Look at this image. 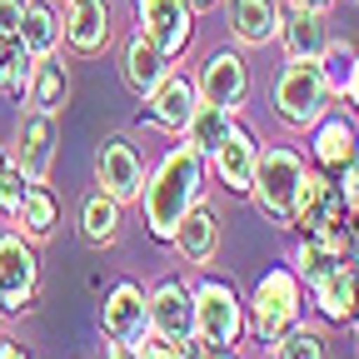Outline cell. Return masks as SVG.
Here are the masks:
<instances>
[{
  "mask_svg": "<svg viewBox=\"0 0 359 359\" xmlns=\"http://www.w3.org/2000/svg\"><path fill=\"white\" fill-rule=\"evenodd\" d=\"M25 100H30L35 110H45V115H60V110H65V100H70V70H65L60 50H55V55H40V60L30 65Z\"/></svg>",
  "mask_w": 359,
  "mask_h": 359,
  "instance_id": "22",
  "label": "cell"
},
{
  "mask_svg": "<svg viewBox=\"0 0 359 359\" xmlns=\"http://www.w3.org/2000/svg\"><path fill=\"white\" fill-rule=\"evenodd\" d=\"M205 175H210L205 155L190 150L185 140L170 145V150L160 155V165L145 175L140 200H135V205H140V215H145L150 240L170 245V235H175V224L185 219V210L200 205V195H205Z\"/></svg>",
  "mask_w": 359,
  "mask_h": 359,
  "instance_id": "1",
  "label": "cell"
},
{
  "mask_svg": "<svg viewBox=\"0 0 359 359\" xmlns=\"http://www.w3.org/2000/svg\"><path fill=\"white\" fill-rule=\"evenodd\" d=\"M0 320H6V314H0Z\"/></svg>",
  "mask_w": 359,
  "mask_h": 359,
  "instance_id": "42",
  "label": "cell"
},
{
  "mask_svg": "<svg viewBox=\"0 0 359 359\" xmlns=\"http://www.w3.org/2000/svg\"><path fill=\"white\" fill-rule=\"evenodd\" d=\"M105 359H140V354H135V344H125V339H110L105 344Z\"/></svg>",
  "mask_w": 359,
  "mask_h": 359,
  "instance_id": "37",
  "label": "cell"
},
{
  "mask_svg": "<svg viewBox=\"0 0 359 359\" xmlns=\"http://www.w3.org/2000/svg\"><path fill=\"white\" fill-rule=\"evenodd\" d=\"M230 125H235V110H224V105H210V100H200L195 110H190V120H185V145L190 150H200L205 160H210V150L230 135Z\"/></svg>",
  "mask_w": 359,
  "mask_h": 359,
  "instance_id": "27",
  "label": "cell"
},
{
  "mask_svg": "<svg viewBox=\"0 0 359 359\" xmlns=\"http://www.w3.org/2000/svg\"><path fill=\"white\" fill-rule=\"evenodd\" d=\"M170 245H175V255L185 264H210L219 255V219H215V210L210 205H190L185 219L175 224Z\"/></svg>",
  "mask_w": 359,
  "mask_h": 359,
  "instance_id": "19",
  "label": "cell"
},
{
  "mask_svg": "<svg viewBox=\"0 0 359 359\" xmlns=\"http://www.w3.org/2000/svg\"><path fill=\"white\" fill-rule=\"evenodd\" d=\"M190 6H195V11H210V6H219V0H190Z\"/></svg>",
  "mask_w": 359,
  "mask_h": 359,
  "instance_id": "40",
  "label": "cell"
},
{
  "mask_svg": "<svg viewBox=\"0 0 359 359\" xmlns=\"http://www.w3.org/2000/svg\"><path fill=\"white\" fill-rule=\"evenodd\" d=\"M0 359H30V349L20 339H0Z\"/></svg>",
  "mask_w": 359,
  "mask_h": 359,
  "instance_id": "38",
  "label": "cell"
},
{
  "mask_svg": "<svg viewBox=\"0 0 359 359\" xmlns=\"http://www.w3.org/2000/svg\"><path fill=\"white\" fill-rule=\"evenodd\" d=\"M290 6H299V11H320V15H330L339 0H290Z\"/></svg>",
  "mask_w": 359,
  "mask_h": 359,
  "instance_id": "39",
  "label": "cell"
},
{
  "mask_svg": "<svg viewBox=\"0 0 359 359\" xmlns=\"http://www.w3.org/2000/svg\"><path fill=\"white\" fill-rule=\"evenodd\" d=\"M6 165H11V160H6V150H0V170H6Z\"/></svg>",
  "mask_w": 359,
  "mask_h": 359,
  "instance_id": "41",
  "label": "cell"
},
{
  "mask_svg": "<svg viewBox=\"0 0 359 359\" xmlns=\"http://www.w3.org/2000/svg\"><path fill=\"white\" fill-rule=\"evenodd\" d=\"M95 185L110 200H120V205L140 200V190H145V160H140V150H135L125 135H110V140L95 150Z\"/></svg>",
  "mask_w": 359,
  "mask_h": 359,
  "instance_id": "8",
  "label": "cell"
},
{
  "mask_svg": "<svg viewBox=\"0 0 359 359\" xmlns=\"http://www.w3.org/2000/svg\"><path fill=\"white\" fill-rule=\"evenodd\" d=\"M55 219H60V200H55V190L45 185V180H25V195H20L15 215H11V230L25 235L30 245H40V240H50V235H55Z\"/></svg>",
  "mask_w": 359,
  "mask_h": 359,
  "instance_id": "18",
  "label": "cell"
},
{
  "mask_svg": "<svg viewBox=\"0 0 359 359\" xmlns=\"http://www.w3.org/2000/svg\"><path fill=\"white\" fill-rule=\"evenodd\" d=\"M30 65H35V55L25 50V40L15 30H0V95L6 100H25Z\"/></svg>",
  "mask_w": 359,
  "mask_h": 359,
  "instance_id": "28",
  "label": "cell"
},
{
  "mask_svg": "<svg viewBox=\"0 0 359 359\" xmlns=\"http://www.w3.org/2000/svg\"><path fill=\"white\" fill-rule=\"evenodd\" d=\"M195 105H200L195 75L170 70V75L150 90V95H145V115H140V120H150V125H160V130H185V120H190Z\"/></svg>",
  "mask_w": 359,
  "mask_h": 359,
  "instance_id": "14",
  "label": "cell"
},
{
  "mask_svg": "<svg viewBox=\"0 0 359 359\" xmlns=\"http://www.w3.org/2000/svg\"><path fill=\"white\" fill-rule=\"evenodd\" d=\"M135 25H140V35L155 40L170 60L195 45V6L190 0H135Z\"/></svg>",
  "mask_w": 359,
  "mask_h": 359,
  "instance_id": "7",
  "label": "cell"
},
{
  "mask_svg": "<svg viewBox=\"0 0 359 359\" xmlns=\"http://www.w3.org/2000/svg\"><path fill=\"white\" fill-rule=\"evenodd\" d=\"M280 45H285V60H320V50L330 45V25L320 11H299L290 6L280 20Z\"/></svg>",
  "mask_w": 359,
  "mask_h": 359,
  "instance_id": "21",
  "label": "cell"
},
{
  "mask_svg": "<svg viewBox=\"0 0 359 359\" xmlns=\"http://www.w3.org/2000/svg\"><path fill=\"white\" fill-rule=\"evenodd\" d=\"M195 90H200V100L224 105V110L240 115V105H245V95H250V65H245V55H240V50H215V55H205V65H200V75H195Z\"/></svg>",
  "mask_w": 359,
  "mask_h": 359,
  "instance_id": "10",
  "label": "cell"
},
{
  "mask_svg": "<svg viewBox=\"0 0 359 359\" xmlns=\"http://www.w3.org/2000/svg\"><path fill=\"white\" fill-rule=\"evenodd\" d=\"M339 95H344V100L354 105V115H359V55H354V65H349V80H344Z\"/></svg>",
  "mask_w": 359,
  "mask_h": 359,
  "instance_id": "35",
  "label": "cell"
},
{
  "mask_svg": "<svg viewBox=\"0 0 359 359\" xmlns=\"http://www.w3.org/2000/svg\"><path fill=\"white\" fill-rule=\"evenodd\" d=\"M60 40L75 55H105L110 50V0H65Z\"/></svg>",
  "mask_w": 359,
  "mask_h": 359,
  "instance_id": "12",
  "label": "cell"
},
{
  "mask_svg": "<svg viewBox=\"0 0 359 359\" xmlns=\"http://www.w3.org/2000/svg\"><path fill=\"white\" fill-rule=\"evenodd\" d=\"M339 259L359 275V215H349V219H344V230H339Z\"/></svg>",
  "mask_w": 359,
  "mask_h": 359,
  "instance_id": "33",
  "label": "cell"
},
{
  "mask_svg": "<svg viewBox=\"0 0 359 359\" xmlns=\"http://www.w3.org/2000/svg\"><path fill=\"white\" fill-rule=\"evenodd\" d=\"M150 325V299H145V290L135 285V280H115L110 285V294H105V304H100V330H105V339H135Z\"/></svg>",
  "mask_w": 359,
  "mask_h": 359,
  "instance_id": "15",
  "label": "cell"
},
{
  "mask_svg": "<svg viewBox=\"0 0 359 359\" xmlns=\"http://www.w3.org/2000/svg\"><path fill=\"white\" fill-rule=\"evenodd\" d=\"M269 349H275V359H330L325 334H320V330H304V320H299L294 330H285Z\"/></svg>",
  "mask_w": 359,
  "mask_h": 359,
  "instance_id": "29",
  "label": "cell"
},
{
  "mask_svg": "<svg viewBox=\"0 0 359 359\" xmlns=\"http://www.w3.org/2000/svg\"><path fill=\"white\" fill-rule=\"evenodd\" d=\"M40 290V259L35 245L15 230L0 235V314H25Z\"/></svg>",
  "mask_w": 359,
  "mask_h": 359,
  "instance_id": "6",
  "label": "cell"
},
{
  "mask_svg": "<svg viewBox=\"0 0 359 359\" xmlns=\"http://www.w3.org/2000/svg\"><path fill=\"white\" fill-rule=\"evenodd\" d=\"M190 320H195V344L235 349L245 334V299L235 294L230 280H195L190 285Z\"/></svg>",
  "mask_w": 359,
  "mask_h": 359,
  "instance_id": "5",
  "label": "cell"
},
{
  "mask_svg": "<svg viewBox=\"0 0 359 359\" xmlns=\"http://www.w3.org/2000/svg\"><path fill=\"white\" fill-rule=\"evenodd\" d=\"M20 195H25V175L15 170V165H6L0 170V215H15V205H20Z\"/></svg>",
  "mask_w": 359,
  "mask_h": 359,
  "instance_id": "31",
  "label": "cell"
},
{
  "mask_svg": "<svg viewBox=\"0 0 359 359\" xmlns=\"http://www.w3.org/2000/svg\"><path fill=\"white\" fill-rule=\"evenodd\" d=\"M165 75H170V55L160 50L155 40H145L140 30H135V40L125 45V80H130V90H135V95H150Z\"/></svg>",
  "mask_w": 359,
  "mask_h": 359,
  "instance_id": "23",
  "label": "cell"
},
{
  "mask_svg": "<svg viewBox=\"0 0 359 359\" xmlns=\"http://www.w3.org/2000/svg\"><path fill=\"white\" fill-rule=\"evenodd\" d=\"M150 299V330H160L165 339L175 344H195V320H190V285L185 280H155V290L145 294Z\"/></svg>",
  "mask_w": 359,
  "mask_h": 359,
  "instance_id": "13",
  "label": "cell"
},
{
  "mask_svg": "<svg viewBox=\"0 0 359 359\" xmlns=\"http://www.w3.org/2000/svg\"><path fill=\"white\" fill-rule=\"evenodd\" d=\"M330 264H339V240L314 235V230H304V235L294 240V250H290V269L299 275V285H304V290H309L314 280H320Z\"/></svg>",
  "mask_w": 359,
  "mask_h": 359,
  "instance_id": "26",
  "label": "cell"
},
{
  "mask_svg": "<svg viewBox=\"0 0 359 359\" xmlns=\"http://www.w3.org/2000/svg\"><path fill=\"white\" fill-rule=\"evenodd\" d=\"M354 55H359V50H354L349 40H334V35H330V45L320 50V75H325V85H330V95H339V90H344Z\"/></svg>",
  "mask_w": 359,
  "mask_h": 359,
  "instance_id": "30",
  "label": "cell"
},
{
  "mask_svg": "<svg viewBox=\"0 0 359 359\" xmlns=\"http://www.w3.org/2000/svg\"><path fill=\"white\" fill-rule=\"evenodd\" d=\"M190 359H240V354H235V349H224V344H195Z\"/></svg>",
  "mask_w": 359,
  "mask_h": 359,
  "instance_id": "36",
  "label": "cell"
},
{
  "mask_svg": "<svg viewBox=\"0 0 359 359\" xmlns=\"http://www.w3.org/2000/svg\"><path fill=\"white\" fill-rule=\"evenodd\" d=\"M255 160H259V140H255V130L250 125H230V135L210 150V175L219 180L230 195H250V180H255Z\"/></svg>",
  "mask_w": 359,
  "mask_h": 359,
  "instance_id": "9",
  "label": "cell"
},
{
  "mask_svg": "<svg viewBox=\"0 0 359 359\" xmlns=\"http://www.w3.org/2000/svg\"><path fill=\"white\" fill-rule=\"evenodd\" d=\"M299 175H304V155L294 145H259L255 180H250V200H255V210L269 224H280V230H290V219H294Z\"/></svg>",
  "mask_w": 359,
  "mask_h": 359,
  "instance_id": "3",
  "label": "cell"
},
{
  "mask_svg": "<svg viewBox=\"0 0 359 359\" xmlns=\"http://www.w3.org/2000/svg\"><path fill=\"white\" fill-rule=\"evenodd\" d=\"M25 15V0H0V30H20Z\"/></svg>",
  "mask_w": 359,
  "mask_h": 359,
  "instance_id": "34",
  "label": "cell"
},
{
  "mask_svg": "<svg viewBox=\"0 0 359 359\" xmlns=\"http://www.w3.org/2000/svg\"><path fill=\"white\" fill-rule=\"evenodd\" d=\"M304 320V285L290 264H275L264 269L250 304H245V330L259 339V344H275L285 330H294Z\"/></svg>",
  "mask_w": 359,
  "mask_h": 359,
  "instance_id": "2",
  "label": "cell"
},
{
  "mask_svg": "<svg viewBox=\"0 0 359 359\" xmlns=\"http://www.w3.org/2000/svg\"><path fill=\"white\" fill-rule=\"evenodd\" d=\"M269 95H275V115L290 130H314L330 115V85L320 75V60H285Z\"/></svg>",
  "mask_w": 359,
  "mask_h": 359,
  "instance_id": "4",
  "label": "cell"
},
{
  "mask_svg": "<svg viewBox=\"0 0 359 359\" xmlns=\"http://www.w3.org/2000/svg\"><path fill=\"white\" fill-rule=\"evenodd\" d=\"M120 224H125V205L120 200H110L105 190L85 195V205H80V235H85V245H115L120 240Z\"/></svg>",
  "mask_w": 359,
  "mask_h": 359,
  "instance_id": "25",
  "label": "cell"
},
{
  "mask_svg": "<svg viewBox=\"0 0 359 359\" xmlns=\"http://www.w3.org/2000/svg\"><path fill=\"white\" fill-rule=\"evenodd\" d=\"M280 20L285 6L280 0H230V35L250 50H264V45L280 40Z\"/></svg>",
  "mask_w": 359,
  "mask_h": 359,
  "instance_id": "17",
  "label": "cell"
},
{
  "mask_svg": "<svg viewBox=\"0 0 359 359\" xmlns=\"http://www.w3.org/2000/svg\"><path fill=\"white\" fill-rule=\"evenodd\" d=\"M309 294H314V304H320V314L330 325H354L359 320V275L339 259V264H330L320 280L309 285Z\"/></svg>",
  "mask_w": 359,
  "mask_h": 359,
  "instance_id": "16",
  "label": "cell"
},
{
  "mask_svg": "<svg viewBox=\"0 0 359 359\" xmlns=\"http://www.w3.org/2000/svg\"><path fill=\"white\" fill-rule=\"evenodd\" d=\"M330 180H334V190H339L344 210H349V215H359V155H354L339 175H330Z\"/></svg>",
  "mask_w": 359,
  "mask_h": 359,
  "instance_id": "32",
  "label": "cell"
},
{
  "mask_svg": "<svg viewBox=\"0 0 359 359\" xmlns=\"http://www.w3.org/2000/svg\"><path fill=\"white\" fill-rule=\"evenodd\" d=\"M55 115L45 110H25L20 125H15V170L25 180H50V165H55Z\"/></svg>",
  "mask_w": 359,
  "mask_h": 359,
  "instance_id": "11",
  "label": "cell"
},
{
  "mask_svg": "<svg viewBox=\"0 0 359 359\" xmlns=\"http://www.w3.org/2000/svg\"><path fill=\"white\" fill-rule=\"evenodd\" d=\"M25 50L40 60V55H55L60 50V11L50 6V0H25V15H20V30Z\"/></svg>",
  "mask_w": 359,
  "mask_h": 359,
  "instance_id": "24",
  "label": "cell"
},
{
  "mask_svg": "<svg viewBox=\"0 0 359 359\" xmlns=\"http://www.w3.org/2000/svg\"><path fill=\"white\" fill-rule=\"evenodd\" d=\"M309 135H314V140H309V155H314V165H320L325 175H339V170L359 155V130H354L344 115H325Z\"/></svg>",
  "mask_w": 359,
  "mask_h": 359,
  "instance_id": "20",
  "label": "cell"
}]
</instances>
